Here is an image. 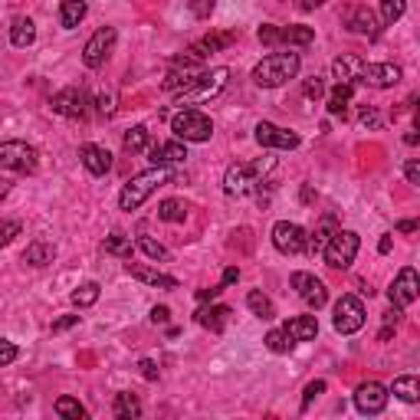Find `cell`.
Wrapping results in <instances>:
<instances>
[{
    "instance_id": "cell-3",
    "label": "cell",
    "mask_w": 420,
    "mask_h": 420,
    "mask_svg": "<svg viewBox=\"0 0 420 420\" xmlns=\"http://www.w3.org/2000/svg\"><path fill=\"white\" fill-rule=\"evenodd\" d=\"M227 76H230V69L227 66L204 69V72H200L184 92H178V105L181 109H194V105H200V102H210V99L220 95V89L227 86Z\"/></svg>"
},
{
    "instance_id": "cell-53",
    "label": "cell",
    "mask_w": 420,
    "mask_h": 420,
    "mask_svg": "<svg viewBox=\"0 0 420 420\" xmlns=\"http://www.w3.org/2000/svg\"><path fill=\"white\" fill-rule=\"evenodd\" d=\"M237 279H240V269H237V266H227V269H223V279H220V283H223V286H233Z\"/></svg>"
},
{
    "instance_id": "cell-13",
    "label": "cell",
    "mask_w": 420,
    "mask_h": 420,
    "mask_svg": "<svg viewBox=\"0 0 420 420\" xmlns=\"http://www.w3.org/2000/svg\"><path fill=\"white\" fill-rule=\"evenodd\" d=\"M292 289L299 292V299L309 306V309H322L328 302V289H325V283L318 279V276H312V273H292Z\"/></svg>"
},
{
    "instance_id": "cell-48",
    "label": "cell",
    "mask_w": 420,
    "mask_h": 420,
    "mask_svg": "<svg viewBox=\"0 0 420 420\" xmlns=\"http://www.w3.org/2000/svg\"><path fill=\"white\" fill-rule=\"evenodd\" d=\"M404 178L411 181V184H420V158H411V161L404 164Z\"/></svg>"
},
{
    "instance_id": "cell-14",
    "label": "cell",
    "mask_w": 420,
    "mask_h": 420,
    "mask_svg": "<svg viewBox=\"0 0 420 420\" xmlns=\"http://www.w3.org/2000/svg\"><path fill=\"white\" fill-rule=\"evenodd\" d=\"M257 141L263 148H279V151H292V148H299V135L296 131H286L273 122H259L257 125Z\"/></svg>"
},
{
    "instance_id": "cell-16",
    "label": "cell",
    "mask_w": 420,
    "mask_h": 420,
    "mask_svg": "<svg viewBox=\"0 0 420 420\" xmlns=\"http://www.w3.org/2000/svg\"><path fill=\"white\" fill-rule=\"evenodd\" d=\"M361 82L371 89H391L401 82V66H394V63H368Z\"/></svg>"
},
{
    "instance_id": "cell-8",
    "label": "cell",
    "mask_w": 420,
    "mask_h": 420,
    "mask_svg": "<svg viewBox=\"0 0 420 420\" xmlns=\"http://www.w3.org/2000/svg\"><path fill=\"white\" fill-rule=\"evenodd\" d=\"M115 40H119L115 26H102V30H95V33L89 36V43L82 46V63H86L89 69H102L105 63H109L112 50H115Z\"/></svg>"
},
{
    "instance_id": "cell-54",
    "label": "cell",
    "mask_w": 420,
    "mask_h": 420,
    "mask_svg": "<svg viewBox=\"0 0 420 420\" xmlns=\"http://www.w3.org/2000/svg\"><path fill=\"white\" fill-rule=\"evenodd\" d=\"M397 233H420V220H401L397 223Z\"/></svg>"
},
{
    "instance_id": "cell-2",
    "label": "cell",
    "mask_w": 420,
    "mask_h": 420,
    "mask_svg": "<svg viewBox=\"0 0 420 420\" xmlns=\"http://www.w3.org/2000/svg\"><path fill=\"white\" fill-rule=\"evenodd\" d=\"M164 184H168V168H151V171L135 174V178L122 188L119 207H122V210H138V207L145 204V200L151 198L158 188H164Z\"/></svg>"
},
{
    "instance_id": "cell-34",
    "label": "cell",
    "mask_w": 420,
    "mask_h": 420,
    "mask_svg": "<svg viewBox=\"0 0 420 420\" xmlns=\"http://www.w3.org/2000/svg\"><path fill=\"white\" fill-rule=\"evenodd\" d=\"M102 249L119 259H131V237H125V233H109L102 240Z\"/></svg>"
},
{
    "instance_id": "cell-15",
    "label": "cell",
    "mask_w": 420,
    "mask_h": 420,
    "mask_svg": "<svg viewBox=\"0 0 420 420\" xmlns=\"http://www.w3.org/2000/svg\"><path fill=\"white\" fill-rule=\"evenodd\" d=\"M355 407L361 414H381L387 407V387L377 384V381H365V384L355 391Z\"/></svg>"
},
{
    "instance_id": "cell-21",
    "label": "cell",
    "mask_w": 420,
    "mask_h": 420,
    "mask_svg": "<svg viewBox=\"0 0 420 420\" xmlns=\"http://www.w3.org/2000/svg\"><path fill=\"white\" fill-rule=\"evenodd\" d=\"M125 273L135 276V279H141V283L155 286V289H178V279L168 273H158V269H148V266H138V263H125Z\"/></svg>"
},
{
    "instance_id": "cell-31",
    "label": "cell",
    "mask_w": 420,
    "mask_h": 420,
    "mask_svg": "<svg viewBox=\"0 0 420 420\" xmlns=\"http://www.w3.org/2000/svg\"><path fill=\"white\" fill-rule=\"evenodd\" d=\"M352 95H355V82H338V86L328 92V112H332V115H345Z\"/></svg>"
},
{
    "instance_id": "cell-40",
    "label": "cell",
    "mask_w": 420,
    "mask_h": 420,
    "mask_svg": "<svg viewBox=\"0 0 420 420\" xmlns=\"http://www.w3.org/2000/svg\"><path fill=\"white\" fill-rule=\"evenodd\" d=\"M138 247H141V253H145L148 259H161V263H168V249H164L158 240H151V237H138Z\"/></svg>"
},
{
    "instance_id": "cell-49",
    "label": "cell",
    "mask_w": 420,
    "mask_h": 420,
    "mask_svg": "<svg viewBox=\"0 0 420 420\" xmlns=\"http://www.w3.org/2000/svg\"><path fill=\"white\" fill-rule=\"evenodd\" d=\"M72 325H79V316H63V318H56V322H53V335L66 332V328H72Z\"/></svg>"
},
{
    "instance_id": "cell-38",
    "label": "cell",
    "mask_w": 420,
    "mask_h": 420,
    "mask_svg": "<svg viewBox=\"0 0 420 420\" xmlns=\"http://www.w3.org/2000/svg\"><path fill=\"white\" fill-rule=\"evenodd\" d=\"M56 414L66 417V420H86L89 417V411L76 401V397H60V401H56Z\"/></svg>"
},
{
    "instance_id": "cell-32",
    "label": "cell",
    "mask_w": 420,
    "mask_h": 420,
    "mask_svg": "<svg viewBox=\"0 0 420 420\" xmlns=\"http://www.w3.org/2000/svg\"><path fill=\"white\" fill-rule=\"evenodd\" d=\"M247 306H249V312H253L257 318H266V322H269V318H276L273 299H269V296H263L259 289H253V292L247 296Z\"/></svg>"
},
{
    "instance_id": "cell-20",
    "label": "cell",
    "mask_w": 420,
    "mask_h": 420,
    "mask_svg": "<svg viewBox=\"0 0 420 420\" xmlns=\"http://www.w3.org/2000/svg\"><path fill=\"white\" fill-rule=\"evenodd\" d=\"M188 158V148L181 141H168V145H151L148 148V161L155 168H168V164H181Z\"/></svg>"
},
{
    "instance_id": "cell-30",
    "label": "cell",
    "mask_w": 420,
    "mask_h": 420,
    "mask_svg": "<svg viewBox=\"0 0 420 420\" xmlns=\"http://www.w3.org/2000/svg\"><path fill=\"white\" fill-rule=\"evenodd\" d=\"M36 40V23L30 17H17L10 26V43L14 46H30Z\"/></svg>"
},
{
    "instance_id": "cell-56",
    "label": "cell",
    "mask_w": 420,
    "mask_h": 420,
    "mask_svg": "<svg viewBox=\"0 0 420 420\" xmlns=\"http://www.w3.org/2000/svg\"><path fill=\"white\" fill-rule=\"evenodd\" d=\"M325 0H299V10H316V7H322Z\"/></svg>"
},
{
    "instance_id": "cell-1",
    "label": "cell",
    "mask_w": 420,
    "mask_h": 420,
    "mask_svg": "<svg viewBox=\"0 0 420 420\" xmlns=\"http://www.w3.org/2000/svg\"><path fill=\"white\" fill-rule=\"evenodd\" d=\"M299 66H302L299 53H269L253 66V82L259 89H276L299 76Z\"/></svg>"
},
{
    "instance_id": "cell-36",
    "label": "cell",
    "mask_w": 420,
    "mask_h": 420,
    "mask_svg": "<svg viewBox=\"0 0 420 420\" xmlns=\"http://www.w3.org/2000/svg\"><path fill=\"white\" fill-rule=\"evenodd\" d=\"M316 40L312 26H283V43L286 46H309Z\"/></svg>"
},
{
    "instance_id": "cell-58",
    "label": "cell",
    "mask_w": 420,
    "mask_h": 420,
    "mask_svg": "<svg viewBox=\"0 0 420 420\" xmlns=\"http://www.w3.org/2000/svg\"><path fill=\"white\" fill-rule=\"evenodd\" d=\"M377 249H381V253H391V237H381V243H377Z\"/></svg>"
},
{
    "instance_id": "cell-11",
    "label": "cell",
    "mask_w": 420,
    "mask_h": 420,
    "mask_svg": "<svg viewBox=\"0 0 420 420\" xmlns=\"http://www.w3.org/2000/svg\"><path fill=\"white\" fill-rule=\"evenodd\" d=\"M0 168L7 171H36V148L26 141H4L0 145Z\"/></svg>"
},
{
    "instance_id": "cell-28",
    "label": "cell",
    "mask_w": 420,
    "mask_h": 420,
    "mask_svg": "<svg viewBox=\"0 0 420 420\" xmlns=\"http://www.w3.org/2000/svg\"><path fill=\"white\" fill-rule=\"evenodd\" d=\"M112 411H115V417L119 420H135V417H141V404H138V397L131 394V391H119Z\"/></svg>"
},
{
    "instance_id": "cell-52",
    "label": "cell",
    "mask_w": 420,
    "mask_h": 420,
    "mask_svg": "<svg viewBox=\"0 0 420 420\" xmlns=\"http://www.w3.org/2000/svg\"><path fill=\"white\" fill-rule=\"evenodd\" d=\"M361 125H371V129H377V125H381V115H377L375 109H365V112H361Z\"/></svg>"
},
{
    "instance_id": "cell-42",
    "label": "cell",
    "mask_w": 420,
    "mask_h": 420,
    "mask_svg": "<svg viewBox=\"0 0 420 420\" xmlns=\"http://www.w3.org/2000/svg\"><path fill=\"white\" fill-rule=\"evenodd\" d=\"M302 95H306V99H322V95H325V82H322V76L306 79V86H302Z\"/></svg>"
},
{
    "instance_id": "cell-19",
    "label": "cell",
    "mask_w": 420,
    "mask_h": 420,
    "mask_svg": "<svg viewBox=\"0 0 420 420\" xmlns=\"http://www.w3.org/2000/svg\"><path fill=\"white\" fill-rule=\"evenodd\" d=\"M365 66H368V63L361 60V56H355V53H342V56L332 63V76L338 79V82H361Z\"/></svg>"
},
{
    "instance_id": "cell-33",
    "label": "cell",
    "mask_w": 420,
    "mask_h": 420,
    "mask_svg": "<svg viewBox=\"0 0 420 420\" xmlns=\"http://www.w3.org/2000/svg\"><path fill=\"white\" fill-rule=\"evenodd\" d=\"M184 217H188V204H184V200L168 198V200H161V204H158V220H164V223H184Z\"/></svg>"
},
{
    "instance_id": "cell-55",
    "label": "cell",
    "mask_w": 420,
    "mask_h": 420,
    "mask_svg": "<svg viewBox=\"0 0 420 420\" xmlns=\"http://www.w3.org/2000/svg\"><path fill=\"white\" fill-rule=\"evenodd\" d=\"M99 112H102V115L112 112V95H99Z\"/></svg>"
},
{
    "instance_id": "cell-41",
    "label": "cell",
    "mask_w": 420,
    "mask_h": 420,
    "mask_svg": "<svg viewBox=\"0 0 420 420\" xmlns=\"http://www.w3.org/2000/svg\"><path fill=\"white\" fill-rule=\"evenodd\" d=\"M257 36H259V43H263V46H279V43H283V26L263 23L257 30Z\"/></svg>"
},
{
    "instance_id": "cell-39",
    "label": "cell",
    "mask_w": 420,
    "mask_h": 420,
    "mask_svg": "<svg viewBox=\"0 0 420 420\" xmlns=\"http://www.w3.org/2000/svg\"><path fill=\"white\" fill-rule=\"evenodd\" d=\"M404 10H407V4H404V0H381V23L394 26L397 20L404 17Z\"/></svg>"
},
{
    "instance_id": "cell-17",
    "label": "cell",
    "mask_w": 420,
    "mask_h": 420,
    "mask_svg": "<svg viewBox=\"0 0 420 420\" xmlns=\"http://www.w3.org/2000/svg\"><path fill=\"white\" fill-rule=\"evenodd\" d=\"M342 20H345V26H348L352 33H358V36H377V17L371 14L368 7H365V4H352V7H345Z\"/></svg>"
},
{
    "instance_id": "cell-18",
    "label": "cell",
    "mask_w": 420,
    "mask_h": 420,
    "mask_svg": "<svg viewBox=\"0 0 420 420\" xmlns=\"http://www.w3.org/2000/svg\"><path fill=\"white\" fill-rule=\"evenodd\" d=\"M79 161L86 164V171L95 174V178H102V174L112 171V155L102 145H92V141H86V145L79 148Z\"/></svg>"
},
{
    "instance_id": "cell-29",
    "label": "cell",
    "mask_w": 420,
    "mask_h": 420,
    "mask_svg": "<svg viewBox=\"0 0 420 420\" xmlns=\"http://www.w3.org/2000/svg\"><path fill=\"white\" fill-rule=\"evenodd\" d=\"M122 145H125L129 155H141V151L151 148V131H148L145 125H135V129L125 131V141H122Z\"/></svg>"
},
{
    "instance_id": "cell-27",
    "label": "cell",
    "mask_w": 420,
    "mask_h": 420,
    "mask_svg": "<svg viewBox=\"0 0 420 420\" xmlns=\"http://www.w3.org/2000/svg\"><path fill=\"white\" fill-rule=\"evenodd\" d=\"M53 259H56V247L46 240H36L23 249V263H30V266H50Z\"/></svg>"
},
{
    "instance_id": "cell-22",
    "label": "cell",
    "mask_w": 420,
    "mask_h": 420,
    "mask_svg": "<svg viewBox=\"0 0 420 420\" xmlns=\"http://www.w3.org/2000/svg\"><path fill=\"white\" fill-rule=\"evenodd\" d=\"M233 309L230 306H204V309H198V325L210 328V332H223L227 328V322H230Z\"/></svg>"
},
{
    "instance_id": "cell-45",
    "label": "cell",
    "mask_w": 420,
    "mask_h": 420,
    "mask_svg": "<svg viewBox=\"0 0 420 420\" xmlns=\"http://www.w3.org/2000/svg\"><path fill=\"white\" fill-rule=\"evenodd\" d=\"M14 358H17V345L10 342V338H4L0 342V365L7 368V365H14Z\"/></svg>"
},
{
    "instance_id": "cell-24",
    "label": "cell",
    "mask_w": 420,
    "mask_h": 420,
    "mask_svg": "<svg viewBox=\"0 0 420 420\" xmlns=\"http://www.w3.org/2000/svg\"><path fill=\"white\" fill-rule=\"evenodd\" d=\"M283 328L296 338V342H312V338L318 335V318L316 316H296V318H289Z\"/></svg>"
},
{
    "instance_id": "cell-50",
    "label": "cell",
    "mask_w": 420,
    "mask_h": 420,
    "mask_svg": "<svg viewBox=\"0 0 420 420\" xmlns=\"http://www.w3.org/2000/svg\"><path fill=\"white\" fill-rule=\"evenodd\" d=\"M168 318H171V309H168V306H155V309H151V322H155V325H168Z\"/></svg>"
},
{
    "instance_id": "cell-43",
    "label": "cell",
    "mask_w": 420,
    "mask_h": 420,
    "mask_svg": "<svg viewBox=\"0 0 420 420\" xmlns=\"http://www.w3.org/2000/svg\"><path fill=\"white\" fill-rule=\"evenodd\" d=\"M318 394H325V381H309V384H306V394H302V411H309V404L316 401Z\"/></svg>"
},
{
    "instance_id": "cell-25",
    "label": "cell",
    "mask_w": 420,
    "mask_h": 420,
    "mask_svg": "<svg viewBox=\"0 0 420 420\" xmlns=\"http://www.w3.org/2000/svg\"><path fill=\"white\" fill-rule=\"evenodd\" d=\"M391 394L404 404H417L420 401V377L417 375H401L394 384H391Z\"/></svg>"
},
{
    "instance_id": "cell-47",
    "label": "cell",
    "mask_w": 420,
    "mask_h": 420,
    "mask_svg": "<svg viewBox=\"0 0 420 420\" xmlns=\"http://www.w3.org/2000/svg\"><path fill=\"white\" fill-rule=\"evenodd\" d=\"M20 233V223L17 220H7L4 223V230H0V243H4V247H7V243H14V237H17Z\"/></svg>"
},
{
    "instance_id": "cell-10",
    "label": "cell",
    "mask_w": 420,
    "mask_h": 420,
    "mask_svg": "<svg viewBox=\"0 0 420 420\" xmlns=\"http://www.w3.org/2000/svg\"><path fill=\"white\" fill-rule=\"evenodd\" d=\"M273 247L286 257H296V253H306L309 249V233L302 230L299 223H289V220H279L273 227Z\"/></svg>"
},
{
    "instance_id": "cell-35",
    "label": "cell",
    "mask_w": 420,
    "mask_h": 420,
    "mask_svg": "<svg viewBox=\"0 0 420 420\" xmlns=\"http://www.w3.org/2000/svg\"><path fill=\"white\" fill-rule=\"evenodd\" d=\"M263 342H266V348H269V352H276V355H289V352H292V345H296V338H292V335L286 332V328H273V332L266 335Z\"/></svg>"
},
{
    "instance_id": "cell-51",
    "label": "cell",
    "mask_w": 420,
    "mask_h": 420,
    "mask_svg": "<svg viewBox=\"0 0 420 420\" xmlns=\"http://www.w3.org/2000/svg\"><path fill=\"white\" fill-rule=\"evenodd\" d=\"M223 289H227V286H223V283H220V286H214V289H198V299H200V302H214V299H217V296H220Z\"/></svg>"
},
{
    "instance_id": "cell-46",
    "label": "cell",
    "mask_w": 420,
    "mask_h": 420,
    "mask_svg": "<svg viewBox=\"0 0 420 420\" xmlns=\"http://www.w3.org/2000/svg\"><path fill=\"white\" fill-rule=\"evenodd\" d=\"M138 371H141V377H145V381H158V365L151 358L138 361Z\"/></svg>"
},
{
    "instance_id": "cell-9",
    "label": "cell",
    "mask_w": 420,
    "mask_h": 420,
    "mask_svg": "<svg viewBox=\"0 0 420 420\" xmlns=\"http://www.w3.org/2000/svg\"><path fill=\"white\" fill-rule=\"evenodd\" d=\"M53 112L63 115V119H72V122H82L89 115V95L86 89L79 86H69V89H60V92L53 95Z\"/></svg>"
},
{
    "instance_id": "cell-26",
    "label": "cell",
    "mask_w": 420,
    "mask_h": 420,
    "mask_svg": "<svg viewBox=\"0 0 420 420\" xmlns=\"http://www.w3.org/2000/svg\"><path fill=\"white\" fill-rule=\"evenodd\" d=\"M89 7H86V0H63L60 4V23L66 26V30H76L82 20H86Z\"/></svg>"
},
{
    "instance_id": "cell-57",
    "label": "cell",
    "mask_w": 420,
    "mask_h": 420,
    "mask_svg": "<svg viewBox=\"0 0 420 420\" xmlns=\"http://www.w3.org/2000/svg\"><path fill=\"white\" fill-rule=\"evenodd\" d=\"M404 145H420V131H407V135H404Z\"/></svg>"
},
{
    "instance_id": "cell-7",
    "label": "cell",
    "mask_w": 420,
    "mask_h": 420,
    "mask_svg": "<svg viewBox=\"0 0 420 420\" xmlns=\"http://www.w3.org/2000/svg\"><path fill=\"white\" fill-rule=\"evenodd\" d=\"M332 325L338 335H355L365 328V302L358 299V296H342V299L335 302V318Z\"/></svg>"
},
{
    "instance_id": "cell-37",
    "label": "cell",
    "mask_w": 420,
    "mask_h": 420,
    "mask_svg": "<svg viewBox=\"0 0 420 420\" xmlns=\"http://www.w3.org/2000/svg\"><path fill=\"white\" fill-rule=\"evenodd\" d=\"M99 292H102V286L99 283H82L79 289H72V302H76L79 309H89V306L99 302Z\"/></svg>"
},
{
    "instance_id": "cell-6",
    "label": "cell",
    "mask_w": 420,
    "mask_h": 420,
    "mask_svg": "<svg viewBox=\"0 0 420 420\" xmlns=\"http://www.w3.org/2000/svg\"><path fill=\"white\" fill-rule=\"evenodd\" d=\"M361 249V240L355 230H335L332 240L325 243V263L332 269H348Z\"/></svg>"
},
{
    "instance_id": "cell-5",
    "label": "cell",
    "mask_w": 420,
    "mask_h": 420,
    "mask_svg": "<svg viewBox=\"0 0 420 420\" xmlns=\"http://www.w3.org/2000/svg\"><path fill=\"white\" fill-rule=\"evenodd\" d=\"M171 131L181 141H210L214 135V122L207 119L200 109H181L171 119Z\"/></svg>"
},
{
    "instance_id": "cell-12",
    "label": "cell",
    "mask_w": 420,
    "mask_h": 420,
    "mask_svg": "<svg viewBox=\"0 0 420 420\" xmlns=\"http://www.w3.org/2000/svg\"><path fill=\"white\" fill-rule=\"evenodd\" d=\"M387 296H391V306H397V309H404V306H414V302L420 299V276H417V269L404 266L401 273L394 276V283H391Z\"/></svg>"
},
{
    "instance_id": "cell-4",
    "label": "cell",
    "mask_w": 420,
    "mask_h": 420,
    "mask_svg": "<svg viewBox=\"0 0 420 420\" xmlns=\"http://www.w3.org/2000/svg\"><path fill=\"white\" fill-rule=\"evenodd\" d=\"M273 168V158H266V161H257V164H230L227 168V178H223V190L230 194V198H240V194H249V190L259 184L266 171Z\"/></svg>"
},
{
    "instance_id": "cell-23",
    "label": "cell",
    "mask_w": 420,
    "mask_h": 420,
    "mask_svg": "<svg viewBox=\"0 0 420 420\" xmlns=\"http://www.w3.org/2000/svg\"><path fill=\"white\" fill-rule=\"evenodd\" d=\"M237 43V30H227V33H210V36H204L200 43H194L190 50L198 53L200 60H207V53H220V50H227V46H233Z\"/></svg>"
},
{
    "instance_id": "cell-44",
    "label": "cell",
    "mask_w": 420,
    "mask_h": 420,
    "mask_svg": "<svg viewBox=\"0 0 420 420\" xmlns=\"http://www.w3.org/2000/svg\"><path fill=\"white\" fill-rule=\"evenodd\" d=\"M188 7H190V14H194L198 20H207L210 14H214V0H190Z\"/></svg>"
}]
</instances>
